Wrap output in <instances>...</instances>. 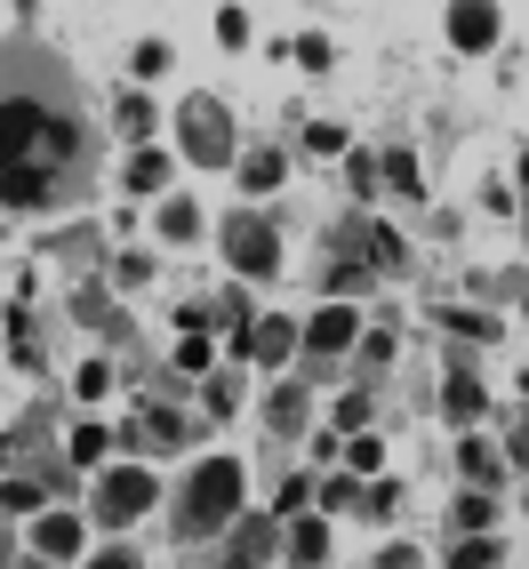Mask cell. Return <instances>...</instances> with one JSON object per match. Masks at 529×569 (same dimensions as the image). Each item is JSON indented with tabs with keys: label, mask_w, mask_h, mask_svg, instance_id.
I'll use <instances>...</instances> for the list:
<instances>
[{
	"label": "cell",
	"mask_w": 529,
	"mask_h": 569,
	"mask_svg": "<svg viewBox=\"0 0 529 569\" xmlns=\"http://www.w3.org/2000/svg\"><path fill=\"white\" fill-rule=\"evenodd\" d=\"M241 393H233V377H209V417H233Z\"/></svg>",
	"instance_id": "cell-22"
},
{
	"label": "cell",
	"mask_w": 529,
	"mask_h": 569,
	"mask_svg": "<svg viewBox=\"0 0 529 569\" xmlns=\"http://www.w3.org/2000/svg\"><path fill=\"white\" fill-rule=\"evenodd\" d=\"M72 458L97 466V458H104V433H97V426H81V433H72Z\"/></svg>",
	"instance_id": "cell-25"
},
{
	"label": "cell",
	"mask_w": 529,
	"mask_h": 569,
	"mask_svg": "<svg viewBox=\"0 0 529 569\" xmlns=\"http://www.w3.org/2000/svg\"><path fill=\"white\" fill-rule=\"evenodd\" d=\"M217 41L241 49V41H249V9H217Z\"/></svg>",
	"instance_id": "cell-18"
},
{
	"label": "cell",
	"mask_w": 529,
	"mask_h": 569,
	"mask_svg": "<svg viewBox=\"0 0 529 569\" xmlns=\"http://www.w3.org/2000/svg\"><path fill=\"white\" fill-rule=\"evenodd\" d=\"M89 193V129L81 89L49 49H0V201L57 209Z\"/></svg>",
	"instance_id": "cell-1"
},
{
	"label": "cell",
	"mask_w": 529,
	"mask_h": 569,
	"mask_svg": "<svg viewBox=\"0 0 529 569\" xmlns=\"http://www.w3.org/2000/svg\"><path fill=\"white\" fill-rule=\"evenodd\" d=\"M153 498H161V489H153V473H144V466H112V473H104V498H97V513H104V521H137Z\"/></svg>",
	"instance_id": "cell-5"
},
{
	"label": "cell",
	"mask_w": 529,
	"mask_h": 569,
	"mask_svg": "<svg viewBox=\"0 0 529 569\" xmlns=\"http://www.w3.org/2000/svg\"><path fill=\"white\" fill-rule=\"evenodd\" d=\"M353 337H361V321H353V306H321V313H313V329H306V346H313V353L329 361V353H346V346H353Z\"/></svg>",
	"instance_id": "cell-6"
},
{
	"label": "cell",
	"mask_w": 529,
	"mask_h": 569,
	"mask_svg": "<svg viewBox=\"0 0 529 569\" xmlns=\"http://www.w3.org/2000/svg\"><path fill=\"white\" fill-rule=\"evenodd\" d=\"M0 569H9V529H0Z\"/></svg>",
	"instance_id": "cell-29"
},
{
	"label": "cell",
	"mask_w": 529,
	"mask_h": 569,
	"mask_svg": "<svg viewBox=\"0 0 529 569\" xmlns=\"http://www.w3.org/2000/svg\"><path fill=\"white\" fill-rule=\"evenodd\" d=\"M449 41L458 49H498V9H481V0L473 9H449Z\"/></svg>",
	"instance_id": "cell-9"
},
{
	"label": "cell",
	"mask_w": 529,
	"mask_h": 569,
	"mask_svg": "<svg viewBox=\"0 0 529 569\" xmlns=\"http://www.w3.org/2000/svg\"><path fill=\"white\" fill-rule=\"evenodd\" d=\"M521 393H529V377H521Z\"/></svg>",
	"instance_id": "cell-32"
},
{
	"label": "cell",
	"mask_w": 529,
	"mask_h": 569,
	"mask_svg": "<svg viewBox=\"0 0 529 569\" xmlns=\"http://www.w3.org/2000/svg\"><path fill=\"white\" fill-rule=\"evenodd\" d=\"M177 137H184V153H193L201 169L233 161V121H224V104H209V97H193V104L177 112Z\"/></svg>",
	"instance_id": "cell-3"
},
{
	"label": "cell",
	"mask_w": 529,
	"mask_h": 569,
	"mask_svg": "<svg viewBox=\"0 0 529 569\" xmlns=\"http://www.w3.org/2000/svg\"><path fill=\"white\" fill-rule=\"evenodd\" d=\"M458 466H466V481H473V489H489V481L506 473V466H498V449H489V441H466V449H458Z\"/></svg>",
	"instance_id": "cell-13"
},
{
	"label": "cell",
	"mask_w": 529,
	"mask_h": 569,
	"mask_svg": "<svg viewBox=\"0 0 529 569\" xmlns=\"http://www.w3.org/2000/svg\"><path fill=\"white\" fill-rule=\"evenodd\" d=\"M32 546H41L49 561H64L72 546H81V521H72V513H41V521H32Z\"/></svg>",
	"instance_id": "cell-10"
},
{
	"label": "cell",
	"mask_w": 529,
	"mask_h": 569,
	"mask_svg": "<svg viewBox=\"0 0 529 569\" xmlns=\"http://www.w3.org/2000/svg\"><path fill=\"white\" fill-rule=\"evenodd\" d=\"M521 184H529V153H521Z\"/></svg>",
	"instance_id": "cell-30"
},
{
	"label": "cell",
	"mask_w": 529,
	"mask_h": 569,
	"mask_svg": "<svg viewBox=\"0 0 529 569\" xmlns=\"http://www.w3.org/2000/svg\"><path fill=\"white\" fill-rule=\"evenodd\" d=\"M241 184H249V193H273V184H281V153H257V161H241Z\"/></svg>",
	"instance_id": "cell-15"
},
{
	"label": "cell",
	"mask_w": 529,
	"mask_h": 569,
	"mask_svg": "<svg viewBox=\"0 0 529 569\" xmlns=\"http://www.w3.org/2000/svg\"><path fill=\"white\" fill-rule=\"evenodd\" d=\"M121 129H129V137H153V104H144V97H121Z\"/></svg>",
	"instance_id": "cell-19"
},
{
	"label": "cell",
	"mask_w": 529,
	"mask_h": 569,
	"mask_svg": "<svg viewBox=\"0 0 529 569\" xmlns=\"http://www.w3.org/2000/svg\"><path fill=\"white\" fill-rule=\"evenodd\" d=\"M306 144H313V153H321V161H337V153H346V129H329V121H321V129H313Z\"/></svg>",
	"instance_id": "cell-24"
},
{
	"label": "cell",
	"mask_w": 529,
	"mask_h": 569,
	"mask_svg": "<svg viewBox=\"0 0 529 569\" xmlns=\"http://www.w3.org/2000/svg\"><path fill=\"white\" fill-rule=\"evenodd\" d=\"M289 346H297V329H289V321H273V313L249 321V337H241V353H249V361H264V369L289 361Z\"/></svg>",
	"instance_id": "cell-7"
},
{
	"label": "cell",
	"mask_w": 529,
	"mask_h": 569,
	"mask_svg": "<svg viewBox=\"0 0 529 569\" xmlns=\"http://www.w3.org/2000/svg\"><path fill=\"white\" fill-rule=\"evenodd\" d=\"M32 506H41V489H32V481H9V489H0V513H32Z\"/></svg>",
	"instance_id": "cell-20"
},
{
	"label": "cell",
	"mask_w": 529,
	"mask_h": 569,
	"mask_svg": "<svg viewBox=\"0 0 529 569\" xmlns=\"http://www.w3.org/2000/svg\"><path fill=\"white\" fill-rule=\"evenodd\" d=\"M297 426H306V393L281 386V393H273V433H297Z\"/></svg>",
	"instance_id": "cell-16"
},
{
	"label": "cell",
	"mask_w": 529,
	"mask_h": 569,
	"mask_svg": "<svg viewBox=\"0 0 529 569\" xmlns=\"http://www.w3.org/2000/svg\"><path fill=\"white\" fill-rule=\"evenodd\" d=\"M161 177H169L161 153H129V193H161Z\"/></svg>",
	"instance_id": "cell-14"
},
{
	"label": "cell",
	"mask_w": 529,
	"mask_h": 569,
	"mask_svg": "<svg viewBox=\"0 0 529 569\" xmlns=\"http://www.w3.org/2000/svg\"><path fill=\"white\" fill-rule=\"evenodd\" d=\"M346 466H353V473H377V466H386V449H377V441H353Z\"/></svg>",
	"instance_id": "cell-26"
},
{
	"label": "cell",
	"mask_w": 529,
	"mask_h": 569,
	"mask_svg": "<svg viewBox=\"0 0 529 569\" xmlns=\"http://www.w3.org/2000/svg\"><path fill=\"white\" fill-rule=\"evenodd\" d=\"M0 458H9V441H0Z\"/></svg>",
	"instance_id": "cell-31"
},
{
	"label": "cell",
	"mask_w": 529,
	"mask_h": 569,
	"mask_svg": "<svg viewBox=\"0 0 529 569\" xmlns=\"http://www.w3.org/2000/svg\"><path fill=\"white\" fill-rule=\"evenodd\" d=\"M273 529L281 521H241L233 538H224V569H257L264 553H273Z\"/></svg>",
	"instance_id": "cell-8"
},
{
	"label": "cell",
	"mask_w": 529,
	"mask_h": 569,
	"mask_svg": "<svg viewBox=\"0 0 529 569\" xmlns=\"http://www.w3.org/2000/svg\"><path fill=\"white\" fill-rule=\"evenodd\" d=\"M161 233H169V241H193V209L169 201V209H161Z\"/></svg>",
	"instance_id": "cell-21"
},
{
	"label": "cell",
	"mask_w": 529,
	"mask_h": 569,
	"mask_svg": "<svg viewBox=\"0 0 529 569\" xmlns=\"http://www.w3.org/2000/svg\"><path fill=\"white\" fill-rule=\"evenodd\" d=\"M89 569H144V561H137V553H121V546H112V553H97Z\"/></svg>",
	"instance_id": "cell-28"
},
{
	"label": "cell",
	"mask_w": 529,
	"mask_h": 569,
	"mask_svg": "<svg viewBox=\"0 0 529 569\" xmlns=\"http://www.w3.org/2000/svg\"><path fill=\"white\" fill-rule=\"evenodd\" d=\"M441 409L449 417H458V426H473V417H481V386H473V377L458 369V377H449V393H441Z\"/></svg>",
	"instance_id": "cell-12"
},
{
	"label": "cell",
	"mask_w": 529,
	"mask_h": 569,
	"mask_svg": "<svg viewBox=\"0 0 529 569\" xmlns=\"http://www.w3.org/2000/svg\"><path fill=\"white\" fill-rule=\"evenodd\" d=\"M337 426L361 433V426H369V393H346V401H337Z\"/></svg>",
	"instance_id": "cell-23"
},
{
	"label": "cell",
	"mask_w": 529,
	"mask_h": 569,
	"mask_svg": "<svg viewBox=\"0 0 529 569\" xmlns=\"http://www.w3.org/2000/svg\"><path fill=\"white\" fill-rule=\"evenodd\" d=\"M321 553H329V529H321V521H297V538H289V569H321Z\"/></svg>",
	"instance_id": "cell-11"
},
{
	"label": "cell",
	"mask_w": 529,
	"mask_h": 569,
	"mask_svg": "<svg viewBox=\"0 0 529 569\" xmlns=\"http://www.w3.org/2000/svg\"><path fill=\"white\" fill-rule=\"evenodd\" d=\"M224 257H233V273L241 281H264V273H273V264H281V241H273V224H264V217H233V224H224Z\"/></svg>",
	"instance_id": "cell-4"
},
{
	"label": "cell",
	"mask_w": 529,
	"mask_h": 569,
	"mask_svg": "<svg viewBox=\"0 0 529 569\" xmlns=\"http://www.w3.org/2000/svg\"><path fill=\"white\" fill-rule=\"evenodd\" d=\"M386 177L401 184V193H418V161H409V153H393V161H386Z\"/></svg>",
	"instance_id": "cell-27"
},
{
	"label": "cell",
	"mask_w": 529,
	"mask_h": 569,
	"mask_svg": "<svg viewBox=\"0 0 529 569\" xmlns=\"http://www.w3.org/2000/svg\"><path fill=\"white\" fill-rule=\"evenodd\" d=\"M233 506H241V466L233 458H201L193 489H184V506H177V529L184 538H217V529H233Z\"/></svg>",
	"instance_id": "cell-2"
},
{
	"label": "cell",
	"mask_w": 529,
	"mask_h": 569,
	"mask_svg": "<svg viewBox=\"0 0 529 569\" xmlns=\"http://www.w3.org/2000/svg\"><path fill=\"white\" fill-rule=\"evenodd\" d=\"M449 529H489V498L473 489V498H458V513H449Z\"/></svg>",
	"instance_id": "cell-17"
}]
</instances>
